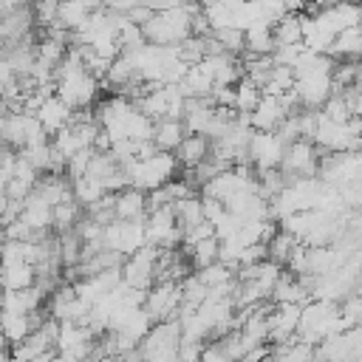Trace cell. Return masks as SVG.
Segmentation results:
<instances>
[{
    "mask_svg": "<svg viewBox=\"0 0 362 362\" xmlns=\"http://www.w3.org/2000/svg\"><path fill=\"white\" fill-rule=\"evenodd\" d=\"M178 170H181V164H178L175 153H167V150H156L147 158H133V161L122 164L127 187H136L141 192H150V189L167 184L170 178H175Z\"/></svg>",
    "mask_w": 362,
    "mask_h": 362,
    "instance_id": "cell-1",
    "label": "cell"
},
{
    "mask_svg": "<svg viewBox=\"0 0 362 362\" xmlns=\"http://www.w3.org/2000/svg\"><path fill=\"white\" fill-rule=\"evenodd\" d=\"M198 3L192 6H181V8H164V11H153V17L141 25L144 42L150 45H178L192 34V11Z\"/></svg>",
    "mask_w": 362,
    "mask_h": 362,
    "instance_id": "cell-2",
    "label": "cell"
},
{
    "mask_svg": "<svg viewBox=\"0 0 362 362\" xmlns=\"http://www.w3.org/2000/svg\"><path fill=\"white\" fill-rule=\"evenodd\" d=\"M102 246L122 252L124 257L139 252L141 246H147V232H144V218L141 221H119L113 218L105 229H102Z\"/></svg>",
    "mask_w": 362,
    "mask_h": 362,
    "instance_id": "cell-3",
    "label": "cell"
},
{
    "mask_svg": "<svg viewBox=\"0 0 362 362\" xmlns=\"http://www.w3.org/2000/svg\"><path fill=\"white\" fill-rule=\"evenodd\" d=\"M320 150L314 141H305V139H297L291 144H286L283 150V158H280V173L294 181V178H314L317 175V164H320Z\"/></svg>",
    "mask_w": 362,
    "mask_h": 362,
    "instance_id": "cell-4",
    "label": "cell"
},
{
    "mask_svg": "<svg viewBox=\"0 0 362 362\" xmlns=\"http://www.w3.org/2000/svg\"><path fill=\"white\" fill-rule=\"evenodd\" d=\"M178 305H181V283H173V280H156V283L144 291V311L150 314L153 322L175 320Z\"/></svg>",
    "mask_w": 362,
    "mask_h": 362,
    "instance_id": "cell-5",
    "label": "cell"
},
{
    "mask_svg": "<svg viewBox=\"0 0 362 362\" xmlns=\"http://www.w3.org/2000/svg\"><path fill=\"white\" fill-rule=\"evenodd\" d=\"M156 257H158V249L156 246H141L139 252L127 255L124 263H122V283L130 286V288H141L147 291L153 283H156Z\"/></svg>",
    "mask_w": 362,
    "mask_h": 362,
    "instance_id": "cell-6",
    "label": "cell"
},
{
    "mask_svg": "<svg viewBox=\"0 0 362 362\" xmlns=\"http://www.w3.org/2000/svg\"><path fill=\"white\" fill-rule=\"evenodd\" d=\"M283 150H286V141L272 130H255L252 139H249V147H246V156H249V164L255 170H272V167H280V158H283Z\"/></svg>",
    "mask_w": 362,
    "mask_h": 362,
    "instance_id": "cell-7",
    "label": "cell"
},
{
    "mask_svg": "<svg viewBox=\"0 0 362 362\" xmlns=\"http://www.w3.org/2000/svg\"><path fill=\"white\" fill-rule=\"evenodd\" d=\"M300 308L303 305H294V303H274L269 308V345H280L297 337Z\"/></svg>",
    "mask_w": 362,
    "mask_h": 362,
    "instance_id": "cell-8",
    "label": "cell"
},
{
    "mask_svg": "<svg viewBox=\"0 0 362 362\" xmlns=\"http://www.w3.org/2000/svg\"><path fill=\"white\" fill-rule=\"evenodd\" d=\"M51 215H54V206L37 192V189H31L25 198H23V204H20V218L31 226V232L34 235H48L51 232Z\"/></svg>",
    "mask_w": 362,
    "mask_h": 362,
    "instance_id": "cell-9",
    "label": "cell"
},
{
    "mask_svg": "<svg viewBox=\"0 0 362 362\" xmlns=\"http://www.w3.org/2000/svg\"><path fill=\"white\" fill-rule=\"evenodd\" d=\"M288 116V110H286V105L280 102V96H269V93H263L260 96V102H257V107L249 113V124H252V130H277L280 127V122Z\"/></svg>",
    "mask_w": 362,
    "mask_h": 362,
    "instance_id": "cell-10",
    "label": "cell"
},
{
    "mask_svg": "<svg viewBox=\"0 0 362 362\" xmlns=\"http://www.w3.org/2000/svg\"><path fill=\"white\" fill-rule=\"evenodd\" d=\"M37 119H40V124H42V130L48 133V136H54V133H59L62 127H68L71 124V119H74V110L57 96V93H51L42 105H40V110L34 113Z\"/></svg>",
    "mask_w": 362,
    "mask_h": 362,
    "instance_id": "cell-11",
    "label": "cell"
},
{
    "mask_svg": "<svg viewBox=\"0 0 362 362\" xmlns=\"http://www.w3.org/2000/svg\"><path fill=\"white\" fill-rule=\"evenodd\" d=\"M113 212L119 221H141L147 215V192H141L136 187L119 189L116 201H113Z\"/></svg>",
    "mask_w": 362,
    "mask_h": 362,
    "instance_id": "cell-12",
    "label": "cell"
},
{
    "mask_svg": "<svg viewBox=\"0 0 362 362\" xmlns=\"http://www.w3.org/2000/svg\"><path fill=\"white\" fill-rule=\"evenodd\" d=\"M184 136H187L184 122H181V119H170V116H164V119H156V122H153V136H150V141L156 144V150L175 153Z\"/></svg>",
    "mask_w": 362,
    "mask_h": 362,
    "instance_id": "cell-13",
    "label": "cell"
},
{
    "mask_svg": "<svg viewBox=\"0 0 362 362\" xmlns=\"http://www.w3.org/2000/svg\"><path fill=\"white\" fill-rule=\"evenodd\" d=\"M269 300H272V303H294V305H305V303L311 300V291L305 288V283H303L297 274H291V272L283 269V274H280V280L274 283Z\"/></svg>",
    "mask_w": 362,
    "mask_h": 362,
    "instance_id": "cell-14",
    "label": "cell"
},
{
    "mask_svg": "<svg viewBox=\"0 0 362 362\" xmlns=\"http://www.w3.org/2000/svg\"><path fill=\"white\" fill-rule=\"evenodd\" d=\"M34 28H37V25H34V14H31L28 6L14 8V11H8V14H0V31H3V37H6V45H8V42H20V40L28 37Z\"/></svg>",
    "mask_w": 362,
    "mask_h": 362,
    "instance_id": "cell-15",
    "label": "cell"
},
{
    "mask_svg": "<svg viewBox=\"0 0 362 362\" xmlns=\"http://www.w3.org/2000/svg\"><path fill=\"white\" fill-rule=\"evenodd\" d=\"M325 54L334 59H362V25H351L334 34Z\"/></svg>",
    "mask_w": 362,
    "mask_h": 362,
    "instance_id": "cell-16",
    "label": "cell"
},
{
    "mask_svg": "<svg viewBox=\"0 0 362 362\" xmlns=\"http://www.w3.org/2000/svg\"><path fill=\"white\" fill-rule=\"evenodd\" d=\"M37 280V269L25 260L17 263H0V291H23L28 286H34Z\"/></svg>",
    "mask_w": 362,
    "mask_h": 362,
    "instance_id": "cell-17",
    "label": "cell"
},
{
    "mask_svg": "<svg viewBox=\"0 0 362 362\" xmlns=\"http://www.w3.org/2000/svg\"><path fill=\"white\" fill-rule=\"evenodd\" d=\"M209 156V139L206 136H195V133H187L175 150V158L181 164V170H192L198 167L204 158Z\"/></svg>",
    "mask_w": 362,
    "mask_h": 362,
    "instance_id": "cell-18",
    "label": "cell"
},
{
    "mask_svg": "<svg viewBox=\"0 0 362 362\" xmlns=\"http://www.w3.org/2000/svg\"><path fill=\"white\" fill-rule=\"evenodd\" d=\"M71 192H74V201H76L79 206H85V209H90L96 201H102V198L107 195L105 184H102L96 175H90V173L74 178V181H71Z\"/></svg>",
    "mask_w": 362,
    "mask_h": 362,
    "instance_id": "cell-19",
    "label": "cell"
},
{
    "mask_svg": "<svg viewBox=\"0 0 362 362\" xmlns=\"http://www.w3.org/2000/svg\"><path fill=\"white\" fill-rule=\"evenodd\" d=\"M178 85H181V93H184V96H209L212 88H215L212 74L204 68V62H192Z\"/></svg>",
    "mask_w": 362,
    "mask_h": 362,
    "instance_id": "cell-20",
    "label": "cell"
},
{
    "mask_svg": "<svg viewBox=\"0 0 362 362\" xmlns=\"http://www.w3.org/2000/svg\"><path fill=\"white\" fill-rule=\"evenodd\" d=\"M272 51H274L272 25L252 23L249 28H243V54H272Z\"/></svg>",
    "mask_w": 362,
    "mask_h": 362,
    "instance_id": "cell-21",
    "label": "cell"
},
{
    "mask_svg": "<svg viewBox=\"0 0 362 362\" xmlns=\"http://www.w3.org/2000/svg\"><path fill=\"white\" fill-rule=\"evenodd\" d=\"M314 356V345L303 342V339H288V342H280V345H272V354H269V362H308Z\"/></svg>",
    "mask_w": 362,
    "mask_h": 362,
    "instance_id": "cell-22",
    "label": "cell"
},
{
    "mask_svg": "<svg viewBox=\"0 0 362 362\" xmlns=\"http://www.w3.org/2000/svg\"><path fill=\"white\" fill-rule=\"evenodd\" d=\"M90 11H93V8H88L85 3H76V0H59L57 25L65 28L68 34H74V31H79V28L85 25V20H88Z\"/></svg>",
    "mask_w": 362,
    "mask_h": 362,
    "instance_id": "cell-23",
    "label": "cell"
},
{
    "mask_svg": "<svg viewBox=\"0 0 362 362\" xmlns=\"http://www.w3.org/2000/svg\"><path fill=\"white\" fill-rule=\"evenodd\" d=\"M272 37H274V45H294V42H303V23H300V14H294V11L283 14V17L272 25Z\"/></svg>",
    "mask_w": 362,
    "mask_h": 362,
    "instance_id": "cell-24",
    "label": "cell"
},
{
    "mask_svg": "<svg viewBox=\"0 0 362 362\" xmlns=\"http://www.w3.org/2000/svg\"><path fill=\"white\" fill-rule=\"evenodd\" d=\"M297 243H300V240H297L294 235H288L286 229L277 226V232L266 240V257L274 260V263H280V266H286V260H288V255L294 252Z\"/></svg>",
    "mask_w": 362,
    "mask_h": 362,
    "instance_id": "cell-25",
    "label": "cell"
},
{
    "mask_svg": "<svg viewBox=\"0 0 362 362\" xmlns=\"http://www.w3.org/2000/svg\"><path fill=\"white\" fill-rule=\"evenodd\" d=\"M260 96H263V90L255 85V82H249L246 76H240L238 82H235V110L238 113H252L255 107H257V102H260Z\"/></svg>",
    "mask_w": 362,
    "mask_h": 362,
    "instance_id": "cell-26",
    "label": "cell"
},
{
    "mask_svg": "<svg viewBox=\"0 0 362 362\" xmlns=\"http://www.w3.org/2000/svg\"><path fill=\"white\" fill-rule=\"evenodd\" d=\"M79 209H82V206H79L74 198L59 201V204L54 206V215H51V229H54L57 235H62V232L74 229V226H76V221H79Z\"/></svg>",
    "mask_w": 362,
    "mask_h": 362,
    "instance_id": "cell-27",
    "label": "cell"
},
{
    "mask_svg": "<svg viewBox=\"0 0 362 362\" xmlns=\"http://www.w3.org/2000/svg\"><path fill=\"white\" fill-rule=\"evenodd\" d=\"M40 175L51 170V156H54V147H51V139L48 141H37V144H25L23 150H17Z\"/></svg>",
    "mask_w": 362,
    "mask_h": 362,
    "instance_id": "cell-28",
    "label": "cell"
},
{
    "mask_svg": "<svg viewBox=\"0 0 362 362\" xmlns=\"http://www.w3.org/2000/svg\"><path fill=\"white\" fill-rule=\"evenodd\" d=\"M173 212H175V221H178V226H181V229H187V226H195V223L206 221V218H204L201 198H195V195L181 198L178 204H173Z\"/></svg>",
    "mask_w": 362,
    "mask_h": 362,
    "instance_id": "cell-29",
    "label": "cell"
},
{
    "mask_svg": "<svg viewBox=\"0 0 362 362\" xmlns=\"http://www.w3.org/2000/svg\"><path fill=\"white\" fill-rule=\"evenodd\" d=\"M0 322H3V337L8 339V345H17L20 339H25L31 334L28 314H6V311H0Z\"/></svg>",
    "mask_w": 362,
    "mask_h": 362,
    "instance_id": "cell-30",
    "label": "cell"
},
{
    "mask_svg": "<svg viewBox=\"0 0 362 362\" xmlns=\"http://www.w3.org/2000/svg\"><path fill=\"white\" fill-rule=\"evenodd\" d=\"M218 246H221V240H218L215 235H209V238L198 240L195 246H189L187 257H189V263H192L195 269H204V266H209V263L218 260Z\"/></svg>",
    "mask_w": 362,
    "mask_h": 362,
    "instance_id": "cell-31",
    "label": "cell"
},
{
    "mask_svg": "<svg viewBox=\"0 0 362 362\" xmlns=\"http://www.w3.org/2000/svg\"><path fill=\"white\" fill-rule=\"evenodd\" d=\"M195 274H198V280H201L206 288H215V286H223V283L235 280V269H229V266L221 263V260H215V263H209V266H204V269H195Z\"/></svg>",
    "mask_w": 362,
    "mask_h": 362,
    "instance_id": "cell-32",
    "label": "cell"
},
{
    "mask_svg": "<svg viewBox=\"0 0 362 362\" xmlns=\"http://www.w3.org/2000/svg\"><path fill=\"white\" fill-rule=\"evenodd\" d=\"M28 8H31V14H34V25H37V28H51V25H57L59 0H31Z\"/></svg>",
    "mask_w": 362,
    "mask_h": 362,
    "instance_id": "cell-33",
    "label": "cell"
},
{
    "mask_svg": "<svg viewBox=\"0 0 362 362\" xmlns=\"http://www.w3.org/2000/svg\"><path fill=\"white\" fill-rule=\"evenodd\" d=\"M206 294H209V288L198 280V274H195V272H192V274H187V277L181 280V303H184V305L198 308V305L206 300Z\"/></svg>",
    "mask_w": 362,
    "mask_h": 362,
    "instance_id": "cell-34",
    "label": "cell"
},
{
    "mask_svg": "<svg viewBox=\"0 0 362 362\" xmlns=\"http://www.w3.org/2000/svg\"><path fill=\"white\" fill-rule=\"evenodd\" d=\"M215 42L221 45V51H229V54H243V28L238 25H226V28H215L212 31Z\"/></svg>",
    "mask_w": 362,
    "mask_h": 362,
    "instance_id": "cell-35",
    "label": "cell"
},
{
    "mask_svg": "<svg viewBox=\"0 0 362 362\" xmlns=\"http://www.w3.org/2000/svg\"><path fill=\"white\" fill-rule=\"evenodd\" d=\"M339 314H342V320H345L348 328L362 325V294H359V291H351L348 297H342Z\"/></svg>",
    "mask_w": 362,
    "mask_h": 362,
    "instance_id": "cell-36",
    "label": "cell"
},
{
    "mask_svg": "<svg viewBox=\"0 0 362 362\" xmlns=\"http://www.w3.org/2000/svg\"><path fill=\"white\" fill-rule=\"evenodd\" d=\"M14 161H17V150L0 144V192H6V187L14 175Z\"/></svg>",
    "mask_w": 362,
    "mask_h": 362,
    "instance_id": "cell-37",
    "label": "cell"
},
{
    "mask_svg": "<svg viewBox=\"0 0 362 362\" xmlns=\"http://www.w3.org/2000/svg\"><path fill=\"white\" fill-rule=\"evenodd\" d=\"M201 351H204V342L181 337V342H178V362H201Z\"/></svg>",
    "mask_w": 362,
    "mask_h": 362,
    "instance_id": "cell-38",
    "label": "cell"
},
{
    "mask_svg": "<svg viewBox=\"0 0 362 362\" xmlns=\"http://www.w3.org/2000/svg\"><path fill=\"white\" fill-rule=\"evenodd\" d=\"M11 79H17V74H14V68H11L8 57H6V48H3V51H0V88L8 85Z\"/></svg>",
    "mask_w": 362,
    "mask_h": 362,
    "instance_id": "cell-39",
    "label": "cell"
},
{
    "mask_svg": "<svg viewBox=\"0 0 362 362\" xmlns=\"http://www.w3.org/2000/svg\"><path fill=\"white\" fill-rule=\"evenodd\" d=\"M31 0H0V14H8V11H14V8H23V6H28Z\"/></svg>",
    "mask_w": 362,
    "mask_h": 362,
    "instance_id": "cell-40",
    "label": "cell"
},
{
    "mask_svg": "<svg viewBox=\"0 0 362 362\" xmlns=\"http://www.w3.org/2000/svg\"><path fill=\"white\" fill-rule=\"evenodd\" d=\"M280 3H283L286 11H294V14H300L305 8V0H280Z\"/></svg>",
    "mask_w": 362,
    "mask_h": 362,
    "instance_id": "cell-41",
    "label": "cell"
},
{
    "mask_svg": "<svg viewBox=\"0 0 362 362\" xmlns=\"http://www.w3.org/2000/svg\"><path fill=\"white\" fill-rule=\"evenodd\" d=\"M51 362H82V359H76V356H71V354H62V351H54V354H51Z\"/></svg>",
    "mask_w": 362,
    "mask_h": 362,
    "instance_id": "cell-42",
    "label": "cell"
},
{
    "mask_svg": "<svg viewBox=\"0 0 362 362\" xmlns=\"http://www.w3.org/2000/svg\"><path fill=\"white\" fill-rule=\"evenodd\" d=\"M351 107H354V119L362 124V96H359V93H356V99H354V105H351Z\"/></svg>",
    "mask_w": 362,
    "mask_h": 362,
    "instance_id": "cell-43",
    "label": "cell"
},
{
    "mask_svg": "<svg viewBox=\"0 0 362 362\" xmlns=\"http://www.w3.org/2000/svg\"><path fill=\"white\" fill-rule=\"evenodd\" d=\"M54 354V351H51ZM51 354H42V356H34V359H25V362H51Z\"/></svg>",
    "mask_w": 362,
    "mask_h": 362,
    "instance_id": "cell-44",
    "label": "cell"
},
{
    "mask_svg": "<svg viewBox=\"0 0 362 362\" xmlns=\"http://www.w3.org/2000/svg\"><path fill=\"white\" fill-rule=\"evenodd\" d=\"M76 3H85L88 8H99L102 6V0H76Z\"/></svg>",
    "mask_w": 362,
    "mask_h": 362,
    "instance_id": "cell-45",
    "label": "cell"
},
{
    "mask_svg": "<svg viewBox=\"0 0 362 362\" xmlns=\"http://www.w3.org/2000/svg\"><path fill=\"white\" fill-rule=\"evenodd\" d=\"M354 90H356V93H359V96H362V76H359V79H356V85H354Z\"/></svg>",
    "mask_w": 362,
    "mask_h": 362,
    "instance_id": "cell-46",
    "label": "cell"
},
{
    "mask_svg": "<svg viewBox=\"0 0 362 362\" xmlns=\"http://www.w3.org/2000/svg\"><path fill=\"white\" fill-rule=\"evenodd\" d=\"M0 303H3V291H0Z\"/></svg>",
    "mask_w": 362,
    "mask_h": 362,
    "instance_id": "cell-47",
    "label": "cell"
},
{
    "mask_svg": "<svg viewBox=\"0 0 362 362\" xmlns=\"http://www.w3.org/2000/svg\"><path fill=\"white\" fill-rule=\"evenodd\" d=\"M263 362H269V359H263Z\"/></svg>",
    "mask_w": 362,
    "mask_h": 362,
    "instance_id": "cell-48",
    "label": "cell"
},
{
    "mask_svg": "<svg viewBox=\"0 0 362 362\" xmlns=\"http://www.w3.org/2000/svg\"><path fill=\"white\" fill-rule=\"evenodd\" d=\"M359 62H362V59H359Z\"/></svg>",
    "mask_w": 362,
    "mask_h": 362,
    "instance_id": "cell-49",
    "label": "cell"
}]
</instances>
